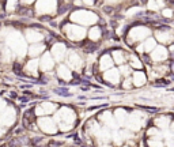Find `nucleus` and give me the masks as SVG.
<instances>
[{
    "label": "nucleus",
    "mask_w": 174,
    "mask_h": 147,
    "mask_svg": "<svg viewBox=\"0 0 174 147\" xmlns=\"http://www.w3.org/2000/svg\"><path fill=\"white\" fill-rule=\"evenodd\" d=\"M19 67H21V64H19V63H15V64H14V71H15V74H21V72H19Z\"/></svg>",
    "instance_id": "f257e3e1"
},
{
    "label": "nucleus",
    "mask_w": 174,
    "mask_h": 147,
    "mask_svg": "<svg viewBox=\"0 0 174 147\" xmlns=\"http://www.w3.org/2000/svg\"><path fill=\"white\" fill-rule=\"evenodd\" d=\"M41 21H50V18H49V17H42Z\"/></svg>",
    "instance_id": "7ed1b4c3"
},
{
    "label": "nucleus",
    "mask_w": 174,
    "mask_h": 147,
    "mask_svg": "<svg viewBox=\"0 0 174 147\" xmlns=\"http://www.w3.org/2000/svg\"><path fill=\"white\" fill-rule=\"evenodd\" d=\"M104 11H105L106 14H112V12H113V7H109V8H108V7H105Z\"/></svg>",
    "instance_id": "f03ea898"
}]
</instances>
